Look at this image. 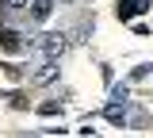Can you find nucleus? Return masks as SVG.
<instances>
[{"label":"nucleus","instance_id":"obj_2","mask_svg":"<svg viewBox=\"0 0 153 138\" xmlns=\"http://www.w3.org/2000/svg\"><path fill=\"white\" fill-rule=\"evenodd\" d=\"M0 46H4L8 54H23V50H27L23 35H19V31H12V27H4V31H0Z\"/></svg>","mask_w":153,"mask_h":138},{"label":"nucleus","instance_id":"obj_7","mask_svg":"<svg viewBox=\"0 0 153 138\" xmlns=\"http://www.w3.org/2000/svg\"><path fill=\"white\" fill-rule=\"evenodd\" d=\"M149 73H153V65H138V69L130 73V81H142V77H149Z\"/></svg>","mask_w":153,"mask_h":138},{"label":"nucleus","instance_id":"obj_1","mask_svg":"<svg viewBox=\"0 0 153 138\" xmlns=\"http://www.w3.org/2000/svg\"><path fill=\"white\" fill-rule=\"evenodd\" d=\"M38 46H42V54H46L50 61H57L61 54H65V46H69V42H65V35H46Z\"/></svg>","mask_w":153,"mask_h":138},{"label":"nucleus","instance_id":"obj_3","mask_svg":"<svg viewBox=\"0 0 153 138\" xmlns=\"http://www.w3.org/2000/svg\"><path fill=\"white\" fill-rule=\"evenodd\" d=\"M142 12H149V0H119V19H130Z\"/></svg>","mask_w":153,"mask_h":138},{"label":"nucleus","instance_id":"obj_4","mask_svg":"<svg viewBox=\"0 0 153 138\" xmlns=\"http://www.w3.org/2000/svg\"><path fill=\"white\" fill-rule=\"evenodd\" d=\"M50 12H54V0H31V19L35 23L50 19Z\"/></svg>","mask_w":153,"mask_h":138},{"label":"nucleus","instance_id":"obj_5","mask_svg":"<svg viewBox=\"0 0 153 138\" xmlns=\"http://www.w3.org/2000/svg\"><path fill=\"white\" fill-rule=\"evenodd\" d=\"M103 115H107V123H126V104H107Z\"/></svg>","mask_w":153,"mask_h":138},{"label":"nucleus","instance_id":"obj_6","mask_svg":"<svg viewBox=\"0 0 153 138\" xmlns=\"http://www.w3.org/2000/svg\"><path fill=\"white\" fill-rule=\"evenodd\" d=\"M38 115H61V104H57V100H46V104H42V107H38Z\"/></svg>","mask_w":153,"mask_h":138}]
</instances>
